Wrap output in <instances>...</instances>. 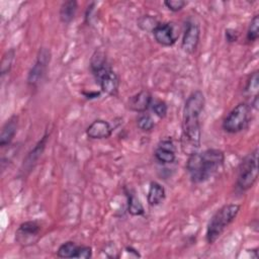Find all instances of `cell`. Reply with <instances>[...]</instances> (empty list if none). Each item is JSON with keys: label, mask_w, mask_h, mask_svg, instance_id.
Here are the masks:
<instances>
[{"label": "cell", "mask_w": 259, "mask_h": 259, "mask_svg": "<svg viewBox=\"0 0 259 259\" xmlns=\"http://www.w3.org/2000/svg\"><path fill=\"white\" fill-rule=\"evenodd\" d=\"M240 204L228 203L220 207L210 218L206 226L205 239L207 244H213L225 232V230L235 221L239 211Z\"/></svg>", "instance_id": "3"}, {"label": "cell", "mask_w": 259, "mask_h": 259, "mask_svg": "<svg viewBox=\"0 0 259 259\" xmlns=\"http://www.w3.org/2000/svg\"><path fill=\"white\" fill-rule=\"evenodd\" d=\"M164 5L172 12H178L182 10L186 5L187 2L183 0H166L164 1Z\"/></svg>", "instance_id": "27"}, {"label": "cell", "mask_w": 259, "mask_h": 259, "mask_svg": "<svg viewBox=\"0 0 259 259\" xmlns=\"http://www.w3.org/2000/svg\"><path fill=\"white\" fill-rule=\"evenodd\" d=\"M258 88H259V76H258V72L255 71L251 73V75L247 79L245 89H244L245 93L252 97L251 101L254 99H258Z\"/></svg>", "instance_id": "20"}, {"label": "cell", "mask_w": 259, "mask_h": 259, "mask_svg": "<svg viewBox=\"0 0 259 259\" xmlns=\"http://www.w3.org/2000/svg\"><path fill=\"white\" fill-rule=\"evenodd\" d=\"M138 127L143 132H150L155 126V121L153 117L149 113H141V115L137 119Z\"/></svg>", "instance_id": "24"}, {"label": "cell", "mask_w": 259, "mask_h": 259, "mask_svg": "<svg viewBox=\"0 0 259 259\" xmlns=\"http://www.w3.org/2000/svg\"><path fill=\"white\" fill-rule=\"evenodd\" d=\"M259 37V15L256 14L250 21V24L247 29L246 38L249 42H254Z\"/></svg>", "instance_id": "22"}, {"label": "cell", "mask_w": 259, "mask_h": 259, "mask_svg": "<svg viewBox=\"0 0 259 259\" xmlns=\"http://www.w3.org/2000/svg\"><path fill=\"white\" fill-rule=\"evenodd\" d=\"M113 132L110 123L104 119H95L86 128V135L92 140L108 139Z\"/></svg>", "instance_id": "11"}, {"label": "cell", "mask_w": 259, "mask_h": 259, "mask_svg": "<svg viewBox=\"0 0 259 259\" xmlns=\"http://www.w3.org/2000/svg\"><path fill=\"white\" fill-rule=\"evenodd\" d=\"M92 257V248L89 246H78L74 258L89 259Z\"/></svg>", "instance_id": "28"}, {"label": "cell", "mask_w": 259, "mask_h": 259, "mask_svg": "<svg viewBox=\"0 0 259 259\" xmlns=\"http://www.w3.org/2000/svg\"><path fill=\"white\" fill-rule=\"evenodd\" d=\"M225 36H226V40L230 44L232 42H235L238 40V37H239V33L236 29L234 28H227L225 30Z\"/></svg>", "instance_id": "29"}, {"label": "cell", "mask_w": 259, "mask_h": 259, "mask_svg": "<svg viewBox=\"0 0 259 259\" xmlns=\"http://www.w3.org/2000/svg\"><path fill=\"white\" fill-rule=\"evenodd\" d=\"M95 80L103 93L110 96H115L117 94L119 87V78L111 68L107 69Z\"/></svg>", "instance_id": "10"}, {"label": "cell", "mask_w": 259, "mask_h": 259, "mask_svg": "<svg viewBox=\"0 0 259 259\" xmlns=\"http://www.w3.org/2000/svg\"><path fill=\"white\" fill-rule=\"evenodd\" d=\"M41 226L36 221H26L19 225L15 232V241L24 247L33 245L39 239Z\"/></svg>", "instance_id": "7"}, {"label": "cell", "mask_w": 259, "mask_h": 259, "mask_svg": "<svg viewBox=\"0 0 259 259\" xmlns=\"http://www.w3.org/2000/svg\"><path fill=\"white\" fill-rule=\"evenodd\" d=\"M14 57H15V51L13 49L8 50L4 54V56L2 58V61H1V66H0L1 67L0 68V72H1L2 76L10 72L12 64H13V61H14Z\"/></svg>", "instance_id": "23"}, {"label": "cell", "mask_w": 259, "mask_h": 259, "mask_svg": "<svg viewBox=\"0 0 259 259\" xmlns=\"http://www.w3.org/2000/svg\"><path fill=\"white\" fill-rule=\"evenodd\" d=\"M77 9H78L77 1L69 0V1L63 2L60 7V12H59L60 20L65 24H69L74 19Z\"/></svg>", "instance_id": "19"}, {"label": "cell", "mask_w": 259, "mask_h": 259, "mask_svg": "<svg viewBox=\"0 0 259 259\" xmlns=\"http://www.w3.org/2000/svg\"><path fill=\"white\" fill-rule=\"evenodd\" d=\"M153 96L148 90H141L128 99V108L138 113H144L151 106Z\"/></svg>", "instance_id": "13"}, {"label": "cell", "mask_w": 259, "mask_h": 259, "mask_svg": "<svg viewBox=\"0 0 259 259\" xmlns=\"http://www.w3.org/2000/svg\"><path fill=\"white\" fill-rule=\"evenodd\" d=\"M156 160L161 164H172L176 159L175 147L171 140H163L158 145L154 152Z\"/></svg>", "instance_id": "12"}, {"label": "cell", "mask_w": 259, "mask_h": 259, "mask_svg": "<svg viewBox=\"0 0 259 259\" xmlns=\"http://www.w3.org/2000/svg\"><path fill=\"white\" fill-rule=\"evenodd\" d=\"M48 138H49V135H45L42 137V139L35 145V147L28 153V155L26 156L25 160H23L22 171H24V172L30 171L31 168H33L34 164L36 163L38 158L41 156V153L44 152V149L46 147Z\"/></svg>", "instance_id": "16"}, {"label": "cell", "mask_w": 259, "mask_h": 259, "mask_svg": "<svg viewBox=\"0 0 259 259\" xmlns=\"http://www.w3.org/2000/svg\"><path fill=\"white\" fill-rule=\"evenodd\" d=\"M152 33L155 40L163 47L173 46L179 36L172 22H159Z\"/></svg>", "instance_id": "9"}, {"label": "cell", "mask_w": 259, "mask_h": 259, "mask_svg": "<svg viewBox=\"0 0 259 259\" xmlns=\"http://www.w3.org/2000/svg\"><path fill=\"white\" fill-rule=\"evenodd\" d=\"M84 95L87 98H96L97 96L100 95V92H91V93H84Z\"/></svg>", "instance_id": "30"}, {"label": "cell", "mask_w": 259, "mask_h": 259, "mask_svg": "<svg viewBox=\"0 0 259 259\" xmlns=\"http://www.w3.org/2000/svg\"><path fill=\"white\" fill-rule=\"evenodd\" d=\"M159 22L152 15H143L138 19V26L144 31H153Z\"/></svg>", "instance_id": "25"}, {"label": "cell", "mask_w": 259, "mask_h": 259, "mask_svg": "<svg viewBox=\"0 0 259 259\" xmlns=\"http://www.w3.org/2000/svg\"><path fill=\"white\" fill-rule=\"evenodd\" d=\"M252 109L247 102L238 103L224 118L223 130L229 134H238L247 128L252 119Z\"/></svg>", "instance_id": "5"}, {"label": "cell", "mask_w": 259, "mask_h": 259, "mask_svg": "<svg viewBox=\"0 0 259 259\" xmlns=\"http://www.w3.org/2000/svg\"><path fill=\"white\" fill-rule=\"evenodd\" d=\"M205 105L202 91L194 90L187 97L183 107L182 118V150L187 155L196 152L200 146L201 126L200 114Z\"/></svg>", "instance_id": "1"}, {"label": "cell", "mask_w": 259, "mask_h": 259, "mask_svg": "<svg viewBox=\"0 0 259 259\" xmlns=\"http://www.w3.org/2000/svg\"><path fill=\"white\" fill-rule=\"evenodd\" d=\"M166 197V190L163 185L157 181H152L149 186L147 201L150 206H157L164 201Z\"/></svg>", "instance_id": "17"}, {"label": "cell", "mask_w": 259, "mask_h": 259, "mask_svg": "<svg viewBox=\"0 0 259 259\" xmlns=\"http://www.w3.org/2000/svg\"><path fill=\"white\" fill-rule=\"evenodd\" d=\"M225 163V154L219 149H206L188 155L186 170L191 182L201 183L211 178Z\"/></svg>", "instance_id": "2"}, {"label": "cell", "mask_w": 259, "mask_h": 259, "mask_svg": "<svg viewBox=\"0 0 259 259\" xmlns=\"http://www.w3.org/2000/svg\"><path fill=\"white\" fill-rule=\"evenodd\" d=\"M89 67H90V71L95 79L98 76H100L103 72H105L107 69H109L110 67L107 63L105 53L101 50H96L90 58Z\"/></svg>", "instance_id": "14"}, {"label": "cell", "mask_w": 259, "mask_h": 259, "mask_svg": "<svg viewBox=\"0 0 259 259\" xmlns=\"http://www.w3.org/2000/svg\"><path fill=\"white\" fill-rule=\"evenodd\" d=\"M258 178V148L247 154L238 167L236 185L241 191H247L254 186Z\"/></svg>", "instance_id": "4"}, {"label": "cell", "mask_w": 259, "mask_h": 259, "mask_svg": "<svg viewBox=\"0 0 259 259\" xmlns=\"http://www.w3.org/2000/svg\"><path fill=\"white\" fill-rule=\"evenodd\" d=\"M150 107L152 108L154 113L160 118H164L168 111V106H167L166 102L163 100H159V99H157V100L153 99Z\"/></svg>", "instance_id": "26"}, {"label": "cell", "mask_w": 259, "mask_h": 259, "mask_svg": "<svg viewBox=\"0 0 259 259\" xmlns=\"http://www.w3.org/2000/svg\"><path fill=\"white\" fill-rule=\"evenodd\" d=\"M51 60V53L48 49L46 48H41L38 51V54L36 56V60L34 62V64L31 66L28 75H27V84L30 87L36 88L38 86V84L41 82V80L44 79L47 70H48V66Z\"/></svg>", "instance_id": "6"}, {"label": "cell", "mask_w": 259, "mask_h": 259, "mask_svg": "<svg viewBox=\"0 0 259 259\" xmlns=\"http://www.w3.org/2000/svg\"><path fill=\"white\" fill-rule=\"evenodd\" d=\"M18 127V121L17 116L13 115L9 119L6 120V122L3 124L0 133V146L6 147L9 146L12 142L13 138L15 137V134L17 132Z\"/></svg>", "instance_id": "15"}, {"label": "cell", "mask_w": 259, "mask_h": 259, "mask_svg": "<svg viewBox=\"0 0 259 259\" xmlns=\"http://www.w3.org/2000/svg\"><path fill=\"white\" fill-rule=\"evenodd\" d=\"M124 193L126 196V204H127V211L130 214L134 217L143 215L145 213V208L143 203L141 202L140 198L137 196L136 192L133 189L124 188Z\"/></svg>", "instance_id": "18"}, {"label": "cell", "mask_w": 259, "mask_h": 259, "mask_svg": "<svg viewBox=\"0 0 259 259\" xmlns=\"http://www.w3.org/2000/svg\"><path fill=\"white\" fill-rule=\"evenodd\" d=\"M200 38V27L194 20H188L185 23L183 36L181 40V49L186 54H193L198 46Z\"/></svg>", "instance_id": "8"}, {"label": "cell", "mask_w": 259, "mask_h": 259, "mask_svg": "<svg viewBox=\"0 0 259 259\" xmlns=\"http://www.w3.org/2000/svg\"><path fill=\"white\" fill-rule=\"evenodd\" d=\"M78 245L73 241L63 243L57 250V256L60 258H74Z\"/></svg>", "instance_id": "21"}]
</instances>
